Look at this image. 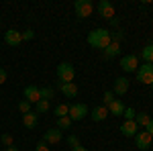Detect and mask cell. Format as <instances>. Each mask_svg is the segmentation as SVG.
Here are the masks:
<instances>
[{
	"mask_svg": "<svg viewBox=\"0 0 153 151\" xmlns=\"http://www.w3.org/2000/svg\"><path fill=\"white\" fill-rule=\"evenodd\" d=\"M151 141H153V137L147 131H139V133L135 135V145H137V149H141V151L149 149V147H151Z\"/></svg>",
	"mask_w": 153,
	"mask_h": 151,
	"instance_id": "cell-8",
	"label": "cell"
},
{
	"mask_svg": "<svg viewBox=\"0 0 153 151\" xmlns=\"http://www.w3.org/2000/svg\"><path fill=\"white\" fill-rule=\"evenodd\" d=\"M90 115V110H88V106L84 104V102H74V104H70V118L71 121H82V118H86V116Z\"/></svg>",
	"mask_w": 153,
	"mask_h": 151,
	"instance_id": "cell-6",
	"label": "cell"
},
{
	"mask_svg": "<svg viewBox=\"0 0 153 151\" xmlns=\"http://www.w3.org/2000/svg\"><path fill=\"white\" fill-rule=\"evenodd\" d=\"M53 115L57 116V118H61V116H68V115H70V104H68V102H61V104H57L55 108H53Z\"/></svg>",
	"mask_w": 153,
	"mask_h": 151,
	"instance_id": "cell-21",
	"label": "cell"
},
{
	"mask_svg": "<svg viewBox=\"0 0 153 151\" xmlns=\"http://www.w3.org/2000/svg\"><path fill=\"white\" fill-rule=\"evenodd\" d=\"M151 149H153V141H151Z\"/></svg>",
	"mask_w": 153,
	"mask_h": 151,
	"instance_id": "cell-37",
	"label": "cell"
},
{
	"mask_svg": "<svg viewBox=\"0 0 153 151\" xmlns=\"http://www.w3.org/2000/svg\"><path fill=\"white\" fill-rule=\"evenodd\" d=\"M135 123H137V127L139 129H145L149 123H151V116H149V112L145 110V112H137V116H135Z\"/></svg>",
	"mask_w": 153,
	"mask_h": 151,
	"instance_id": "cell-18",
	"label": "cell"
},
{
	"mask_svg": "<svg viewBox=\"0 0 153 151\" xmlns=\"http://www.w3.org/2000/svg\"><path fill=\"white\" fill-rule=\"evenodd\" d=\"M151 88H153V86H151Z\"/></svg>",
	"mask_w": 153,
	"mask_h": 151,
	"instance_id": "cell-38",
	"label": "cell"
},
{
	"mask_svg": "<svg viewBox=\"0 0 153 151\" xmlns=\"http://www.w3.org/2000/svg\"><path fill=\"white\" fill-rule=\"evenodd\" d=\"M74 78H76V70H74V65H71L70 61L59 63L57 65V80L61 84H70V82H74Z\"/></svg>",
	"mask_w": 153,
	"mask_h": 151,
	"instance_id": "cell-3",
	"label": "cell"
},
{
	"mask_svg": "<svg viewBox=\"0 0 153 151\" xmlns=\"http://www.w3.org/2000/svg\"><path fill=\"white\" fill-rule=\"evenodd\" d=\"M35 151H49V145H47V143H45L43 139H41V141H39V143L35 145Z\"/></svg>",
	"mask_w": 153,
	"mask_h": 151,
	"instance_id": "cell-32",
	"label": "cell"
},
{
	"mask_svg": "<svg viewBox=\"0 0 153 151\" xmlns=\"http://www.w3.org/2000/svg\"><path fill=\"white\" fill-rule=\"evenodd\" d=\"M57 88L61 90V94H63L65 98H76V96H78V86H76L74 82H70V84H61V82H57Z\"/></svg>",
	"mask_w": 153,
	"mask_h": 151,
	"instance_id": "cell-12",
	"label": "cell"
},
{
	"mask_svg": "<svg viewBox=\"0 0 153 151\" xmlns=\"http://www.w3.org/2000/svg\"><path fill=\"white\" fill-rule=\"evenodd\" d=\"M61 139H63V131H59L57 127L45 131V135H43V141L47 145H57V143H61Z\"/></svg>",
	"mask_w": 153,
	"mask_h": 151,
	"instance_id": "cell-9",
	"label": "cell"
},
{
	"mask_svg": "<svg viewBox=\"0 0 153 151\" xmlns=\"http://www.w3.org/2000/svg\"><path fill=\"white\" fill-rule=\"evenodd\" d=\"M125 108H127V106L123 104L120 100H114V102H110V104H108V112H110V115H114V116H123Z\"/></svg>",
	"mask_w": 153,
	"mask_h": 151,
	"instance_id": "cell-17",
	"label": "cell"
},
{
	"mask_svg": "<svg viewBox=\"0 0 153 151\" xmlns=\"http://www.w3.org/2000/svg\"><path fill=\"white\" fill-rule=\"evenodd\" d=\"M6 80H8V71L4 70V68H0V86H2Z\"/></svg>",
	"mask_w": 153,
	"mask_h": 151,
	"instance_id": "cell-33",
	"label": "cell"
},
{
	"mask_svg": "<svg viewBox=\"0 0 153 151\" xmlns=\"http://www.w3.org/2000/svg\"><path fill=\"white\" fill-rule=\"evenodd\" d=\"M71 123H74V121H71L70 116H61V118H57V129L59 131H68V129L71 127Z\"/></svg>",
	"mask_w": 153,
	"mask_h": 151,
	"instance_id": "cell-22",
	"label": "cell"
},
{
	"mask_svg": "<svg viewBox=\"0 0 153 151\" xmlns=\"http://www.w3.org/2000/svg\"><path fill=\"white\" fill-rule=\"evenodd\" d=\"M123 116H125V121H135V116H137V110H135L133 106H129V108H125Z\"/></svg>",
	"mask_w": 153,
	"mask_h": 151,
	"instance_id": "cell-27",
	"label": "cell"
},
{
	"mask_svg": "<svg viewBox=\"0 0 153 151\" xmlns=\"http://www.w3.org/2000/svg\"><path fill=\"white\" fill-rule=\"evenodd\" d=\"M71 151H88V149H86L84 145H78V147H74V149H71Z\"/></svg>",
	"mask_w": 153,
	"mask_h": 151,
	"instance_id": "cell-35",
	"label": "cell"
},
{
	"mask_svg": "<svg viewBox=\"0 0 153 151\" xmlns=\"http://www.w3.org/2000/svg\"><path fill=\"white\" fill-rule=\"evenodd\" d=\"M108 115H110V112H108V108H106V106H96L94 110L90 112V118H92L94 123H100V121H104Z\"/></svg>",
	"mask_w": 153,
	"mask_h": 151,
	"instance_id": "cell-15",
	"label": "cell"
},
{
	"mask_svg": "<svg viewBox=\"0 0 153 151\" xmlns=\"http://www.w3.org/2000/svg\"><path fill=\"white\" fill-rule=\"evenodd\" d=\"M35 37V31L33 29H27V31H23V41H31Z\"/></svg>",
	"mask_w": 153,
	"mask_h": 151,
	"instance_id": "cell-31",
	"label": "cell"
},
{
	"mask_svg": "<svg viewBox=\"0 0 153 151\" xmlns=\"http://www.w3.org/2000/svg\"><path fill=\"white\" fill-rule=\"evenodd\" d=\"M19 110H21V112H23V115H27V112H31V102H27V100H21V102H19Z\"/></svg>",
	"mask_w": 153,
	"mask_h": 151,
	"instance_id": "cell-30",
	"label": "cell"
},
{
	"mask_svg": "<svg viewBox=\"0 0 153 151\" xmlns=\"http://www.w3.org/2000/svg\"><path fill=\"white\" fill-rule=\"evenodd\" d=\"M145 131H147V133H149V135L153 137V118H151V123H149V125L145 127Z\"/></svg>",
	"mask_w": 153,
	"mask_h": 151,
	"instance_id": "cell-34",
	"label": "cell"
},
{
	"mask_svg": "<svg viewBox=\"0 0 153 151\" xmlns=\"http://www.w3.org/2000/svg\"><path fill=\"white\" fill-rule=\"evenodd\" d=\"M135 74H137V82L153 86V63H141Z\"/></svg>",
	"mask_w": 153,
	"mask_h": 151,
	"instance_id": "cell-4",
	"label": "cell"
},
{
	"mask_svg": "<svg viewBox=\"0 0 153 151\" xmlns=\"http://www.w3.org/2000/svg\"><path fill=\"white\" fill-rule=\"evenodd\" d=\"M139 55H135V53H131V55H125V57H120V70L131 74V71H137L139 70Z\"/></svg>",
	"mask_w": 153,
	"mask_h": 151,
	"instance_id": "cell-5",
	"label": "cell"
},
{
	"mask_svg": "<svg viewBox=\"0 0 153 151\" xmlns=\"http://www.w3.org/2000/svg\"><path fill=\"white\" fill-rule=\"evenodd\" d=\"M102 102H104L102 106H106V108H108V104H110V102H114V92H112V90H106V92L102 94Z\"/></svg>",
	"mask_w": 153,
	"mask_h": 151,
	"instance_id": "cell-25",
	"label": "cell"
},
{
	"mask_svg": "<svg viewBox=\"0 0 153 151\" xmlns=\"http://www.w3.org/2000/svg\"><path fill=\"white\" fill-rule=\"evenodd\" d=\"M4 151H19V147H14V145H12V147H6Z\"/></svg>",
	"mask_w": 153,
	"mask_h": 151,
	"instance_id": "cell-36",
	"label": "cell"
},
{
	"mask_svg": "<svg viewBox=\"0 0 153 151\" xmlns=\"http://www.w3.org/2000/svg\"><path fill=\"white\" fill-rule=\"evenodd\" d=\"M37 123H39V115H37L35 110H31V112L23 115V125H25L27 129H35Z\"/></svg>",
	"mask_w": 153,
	"mask_h": 151,
	"instance_id": "cell-16",
	"label": "cell"
},
{
	"mask_svg": "<svg viewBox=\"0 0 153 151\" xmlns=\"http://www.w3.org/2000/svg\"><path fill=\"white\" fill-rule=\"evenodd\" d=\"M120 133H123L125 137H135V135L139 133V127H137L135 121H125V123L120 125Z\"/></svg>",
	"mask_w": 153,
	"mask_h": 151,
	"instance_id": "cell-13",
	"label": "cell"
},
{
	"mask_svg": "<svg viewBox=\"0 0 153 151\" xmlns=\"http://www.w3.org/2000/svg\"><path fill=\"white\" fill-rule=\"evenodd\" d=\"M141 57L145 63H153V43H147L141 49Z\"/></svg>",
	"mask_w": 153,
	"mask_h": 151,
	"instance_id": "cell-20",
	"label": "cell"
},
{
	"mask_svg": "<svg viewBox=\"0 0 153 151\" xmlns=\"http://www.w3.org/2000/svg\"><path fill=\"white\" fill-rule=\"evenodd\" d=\"M0 143H2L4 147H12V145H14V141H12V135H8V133L0 135Z\"/></svg>",
	"mask_w": 153,
	"mask_h": 151,
	"instance_id": "cell-26",
	"label": "cell"
},
{
	"mask_svg": "<svg viewBox=\"0 0 153 151\" xmlns=\"http://www.w3.org/2000/svg\"><path fill=\"white\" fill-rule=\"evenodd\" d=\"M65 143H68V147H71V149H74V147H78V145H82V143H80V139H78L76 135H68Z\"/></svg>",
	"mask_w": 153,
	"mask_h": 151,
	"instance_id": "cell-28",
	"label": "cell"
},
{
	"mask_svg": "<svg viewBox=\"0 0 153 151\" xmlns=\"http://www.w3.org/2000/svg\"><path fill=\"white\" fill-rule=\"evenodd\" d=\"M98 14L106 19V21H112L114 19V6H112V2L110 0H100L98 2Z\"/></svg>",
	"mask_w": 153,
	"mask_h": 151,
	"instance_id": "cell-7",
	"label": "cell"
},
{
	"mask_svg": "<svg viewBox=\"0 0 153 151\" xmlns=\"http://www.w3.org/2000/svg\"><path fill=\"white\" fill-rule=\"evenodd\" d=\"M74 10H76V16L84 21V19H88V16H92V12H94V4H92V0H76L74 2Z\"/></svg>",
	"mask_w": 153,
	"mask_h": 151,
	"instance_id": "cell-2",
	"label": "cell"
},
{
	"mask_svg": "<svg viewBox=\"0 0 153 151\" xmlns=\"http://www.w3.org/2000/svg\"><path fill=\"white\" fill-rule=\"evenodd\" d=\"M123 37H125V33H123L120 29H117L114 33H110V41H112V43H120V39H123Z\"/></svg>",
	"mask_w": 153,
	"mask_h": 151,
	"instance_id": "cell-29",
	"label": "cell"
},
{
	"mask_svg": "<svg viewBox=\"0 0 153 151\" xmlns=\"http://www.w3.org/2000/svg\"><path fill=\"white\" fill-rule=\"evenodd\" d=\"M4 43L10 47H16L23 43V33H19V31H14V29H8L6 33H4Z\"/></svg>",
	"mask_w": 153,
	"mask_h": 151,
	"instance_id": "cell-11",
	"label": "cell"
},
{
	"mask_svg": "<svg viewBox=\"0 0 153 151\" xmlns=\"http://www.w3.org/2000/svg\"><path fill=\"white\" fill-rule=\"evenodd\" d=\"M110 31L108 29H94L88 33V45L94 47V49H102L104 51L106 47L110 45Z\"/></svg>",
	"mask_w": 153,
	"mask_h": 151,
	"instance_id": "cell-1",
	"label": "cell"
},
{
	"mask_svg": "<svg viewBox=\"0 0 153 151\" xmlns=\"http://www.w3.org/2000/svg\"><path fill=\"white\" fill-rule=\"evenodd\" d=\"M117 55H120V43H110L104 49V57L112 59V57H117Z\"/></svg>",
	"mask_w": 153,
	"mask_h": 151,
	"instance_id": "cell-19",
	"label": "cell"
},
{
	"mask_svg": "<svg viewBox=\"0 0 153 151\" xmlns=\"http://www.w3.org/2000/svg\"><path fill=\"white\" fill-rule=\"evenodd\" d=\"M47 110H49V100H43V98H41L35 104V112L37 115H43V112H47Z\"/></svg>",
	"mask_w": 153,
	"mask_h": 151,
	"instance_id": "cell-23",
	"label": "cell"
},
{
	"mask_svg": "<svg viewBox=\"0 0 153 151\" xmlns=\"http://www.w3.org/2000/svg\"><path fill=\"white\" fill-rule=\"evenodd\" d=\"M25 100L31 102V104H37V102L41 100V88L35 86V84L27 86V88H25Z\"/></svg>",
	"mask_w": 153,
	"mask_h": 151,
	"instance_id": "cell-10",
	"label": "cell"
},
{
	"mask_svg": "<svg viewBox=\"0 0 153 151\" xmlns=\"http://www.w3.org/2000/svg\"><path fill=\"white\" fill-rule=\"evenodd\" d=\"M129 84L131 82L127 80V78H117V80H114V90H112V92L117 94V96H125V94L129 92Z\"/></svg>",
	"mask_w": 153,
	"mask_h": 151,
	"instance_id": "cell-14",
	"label": "cell"
},
{
	"mask_svg": "<svg viewBox=\"0 0 153 151\" xmlns=\"http://www.w3.org/2000/svg\"><path fill=\"white\" fill-rule=\"evenodd\" d=\"M53 96H55V90H53L51 86L41 88V98H43V100H49V102H51V98H53Z\"/></svg>",
	"mask_w": 153,
	"mask_h": 151,
	"instance_id": "cell-24",
	"label": "cell"
}]
</instances>
